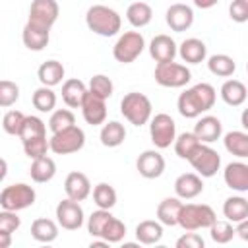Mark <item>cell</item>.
Listing matches in <instances>:
<instances>
[{"instance_id": "6da1fadb", "label": "cell", "mask_w": 248, "mask_h": 248, "mask_svg": "<svg viewBox=\"0 0 248 248\" xmlns=\"http://www.w3.org/2000/svg\"><path fill=\"white\" fill-rule=\"evenodd\" d=\"M215 99H217L215 87L202 81V83L192 85L184 93H180L176 107L184 118H198L202 112H207L209 108H213Z\"/></svg>"}, {"instance_id": "7a4b0ae2", "label": "cell", "mask_w": 248, "mask_h": 248, "mask_svg": "<svg viewBox=\"0 0 248 248\" xmlns=\"http://www.w3.org/2000/svg\"><path fill=\"white\" fill-rule=\"evenodd\" d=\"M85 23L95 35H101V37H114L122 27L120 14L103 4H95L87 10Z\"/></svg>"}, {"instance_id": "3957f363", "label": "cell", "mask_w": 248, "mask_h": 248, "mask_svg": "<svg viewBox=\"0 0 248 248\" xmlns=\"http://www.w3.org/2000/svg\"><path fill=\"white\" fill-rule=\"evenodd\" d=\"M217 219L213 207L207 203H182L178 211L176 225H180L184 231H198V229H209V225Z\"/></svg>"}, {"instance_id": "277c9868", "label": "cell", "mask_w": 248, "mask_h": 248, "mask_svg": "<svg viewBox=\"0 0 248 248\" xmlns=\"http://www.w3.org/2000/svg\"><path fill=\"white\" fill-rule=\"evenodd\" d=\"M151 101L143 95V93H138V91H130L122 97L120 101V112L122 116L134 124V126H143L149 122L151 118Z\"/></svg>"}, {"instance_id": "5b68a950", "label": "cell", "mask_w": 248, "mask_h": 248, "mask_svg": "<svg viewBox=\"0 0 248 248\" xmlns=\"http://www.w3.org/2000/svg\"><path fill=\"white\" fill-rule=\"evenodd\" d=\"M85 145V132L78 128L76 124L70 128H64L60 132H54L48 140V149L56 155H70L79 151Z\"/></svg>"}, {"instance_id": "8992f818", "label": "cell", "mask_w": 248, "mask_h": 248, "mask_svg": "<svg viewBox=\"0 0 248 248\" xmlns=\"http://www.w3.org/2000/svg\"><path fill=\"white\" fill-rule=\"evenodd\" d=\"M35 190L33 186L25 184V182H17V184H10L0 192V205L2 209H10V211H21L27 209L29 205L35 203Z\"/></svg>"}, {"instance_id": "52a82bcc", "label": "cell", "mask_w": 248, "mask_h": 248, "mask_svg": "<svg viewBox=\"0 0 248 248\" xmlns=\"http://www.w3.org/2000/svg\"><path fill=\"white\" fill-rule=\"evenodd\" d=\"M186 161L194 167V170L202 178L215 176L219 167H221V157L213 147H209V143H198L196 149L190 153V157Z\"/></svg>"}, {"instance_id": "ba28073f", "label": "cell", "mask_w": 248, "mask_h": 248, "mask_svg": "<svg viewBox=\"0 0 248 248\" xmlns=\"http://www.w3.org/2000/svg\"><path fill=\"white\" fill-rule=\"evenodd\" d=\"M145 48V39L140 31H126L112 46V56L120 64H132Z\"/></svg>"}, {"instance_id": "9c48e42d", "label": "cell", "mask_w": 248, "mask_h": 248, "mask_svg": "<svg viewBox=\"0 0 248 248\" xmlns=\"http://www.w3.org/2000/svg\"><path fill=\"white\" fill-rule=\"evenodd\" d=\"M153 78L161 87L176 89V87H184L192 79V74L184 64H178L174 60H170V62H159L155 66Z\"/></svg>"}, {"instance_id": "30bf717a", "label": "cell", "mask_w": 248, "mask_h": 248, "mask_svg": "<svg viewBox=\"0 0 248 248\" xmlns=\"http://www.w3.org/2000/svg\"><path fill=\"white\" fill-rule=\"evenodd\" d=\"M149 136H151V141L155 147H159V149L170 147V143L176 138V124L170 118V114H167V112L155 114L149 122Z\"/></svg>"}, {"instance_id": "8fae6325", "label": "cell", "mask_w": 248, "mask_h": 248, "mask_svg": "<svg viewBox=\"0 0 248 248\" xmlns=\"http://www.w3.org/2000/svg\"><path fill=\"white\" fill-rule=\"evenodd\" d=\"M60 8L56 0H33L29 8V19L27 23H33L43 29H50L58 19Z\"/></svg>"}, {"instance_id": "7c38bea8", "label": "cell", "mask_w": 248, "mask_h": 248, "mask_svg": "<svg viewBox=\"0 0 248 248\" xmlns=\"http://www.w3.org/2000/svg\"><path fill=\"white\" fill-rule=\"evenodd\" d=\"M56 221L66 231H78L83 225V209L76 200H62L56 205Z\"/></svg>"}, {"instance_id": "4fadbf2b", "label": "cell", "mask_w": 248, "mask_h": 248, "mask_svg": "<svg viewBox=\"0 0 248 248\" xmlns=\"http://www.w3.org/2000/svg\"><path fill=\"white\" fill-rule=\"evenodd\" d=\"M79 108H81L83 120L87 124H91V126H99V124H103L107 120V103H105V99L93 95L91 91L85 93Z\"/></svg>"}, {"instance_id": "5bb4252c", "label": "cell", "mask_w": 248, "mask_h": 248, "mask_svg": "<svg viewBox=\"0 0 248 248\" xmlns=\"http://www.w3.org/2000/svg\"><path fill=\"white\" fill-rule=\"evenodd\" d=\"M136 169L143 178H159L165 172V157L155 149H147L138 157Z\"/></svg>"}, {"instance_id": "9a60e30c", "label": "cell", "mask_w": 248, "mask_h": 248, "mask_svg": "<svg viewBox=\"0 0 248 248\" xmlns=\"http://www.w3.org/2000/svg\"><path fill=\"white\" fill-rule=\"evenodd\" d=\"M165 21H167V25L172 31L182 33V31L190 29L192 23H194V10L190 6H186V4H180V2L178 4H172V6L167 8Z\"/></svg>"}, {"instance_id": "2e32d148", "label": "cell", "mask_w": 248, "mask_h": 248, "mask_svg": "<svg viewBox=\"0 0 248 248\" xmlns=\"http://www.w3.org/2000/svg\"><path fill=\"white\" fill-rule=\"evenodd\" d=\"M223 178L231 190H236L240 194L248 192V165L246 163H242V161L229 163L223 170Z\"/></svg>"}, {"instance_id": "e0dca14e", "label": "cell", "mask_w": 248, "mask_h": 248, "mask_svg": "<svg viewBox=\"0 0 248 248\" xmlns=\"http://www.w3.org/2000/svg\"><path fill=\"white\" fill-rule=\"evenodd\" d=\"M174 192L180 200H194L203 192V180L196 172H184L174 180Z\"/></svg>"}, {"instance_id": "ac0fdd59", "label": "cell", "mask_w": 248, "mask_h": 248, "mask_svg": "<svg viewBox=\"0 0 248 248\" xmlns=\"http://www.w3.org/2000/svg\"><path fill=\"white\" fill-rule=\"evenodd\" d=\"M221 134H223V124L217 116H211V114L202 116L194 126V136L202 143H213L221 138Z\"/></svg>"}, {"instance_id": "d6986e66", "label": "cell", "mask_w": 248, "mask_h": 248, "mask_svg": "<svg viewBox=\"0 0 248 248\" xmlns=\"http://www.w3.org/2000/svg\"><path fill=\"white\" fill-rule=\"evenodd\" d=\"M64 192L70 200H76V202H83L89 194H91V182L89 178L83 174V172H70L64 180Z\"/></svg>"}, {"instance_id": "ffe728a7", "label": "cell", "mask_w": 248, "mask_h": 248, "mask_svg": "<svg viewBox=\"0 0 248 248\" xmlns=\"http://www.w3.org/2000/svg\"><path fill=\"white\" fill-rule=\"evenodd\" d=\"M149 54L157 64L170 62L176 56V43L169 35H155L149 43Z\"/></svg>"}, {"instance_id": "44dd1931", "label": "cell", "mask_w": 248, "mask_h": 248, "mask_svg": "<svg viewBox=\"0 0 248 248\" xmlns=\"http://www.w3.org/2000/svg\"><path fill=\"white\" fill-rule=\"evenodd\" d=\"M176 52L180 54V58L186 64H200L207 56V46H205L203 41H200L196 37H190V39H184L180 43V46L176 48Z\"/></svg>"}, {"instance_id": "7402d4cb", "label": "cell", "mask_w": 248, "mask_h": 248, "mask_svg": "<svg viewBox=\"0 0 248 248\" xmlns=\"http://www.w3.org/2000/svg\"><path fill=\"white\" fill-rule=\"evenodd\" d=\"M48 39H50V29H43V27H37L33 23H25L23 33H21V41L29 50H35V52L43 50L48 45Z\"/></svg>"}, {"instance_id": "603a6c76", "label": "cell", "mask_w": 248, "mask_h": 248, "mask_svg": "<svg viewBox=\"0 0 248 248\" xmlns=\"http://www.w3.org/2000/svg\"><path fill=\"white\" fill-rule=\"evenodd\" d=\"M85 93H87V87H85V83H83L81 79H78V78H70V79H66L64 85H62V101H64L70 108H78V107L81 105Z\"/></svg>"}, {"instance_id": "cb8c5ba5", "label": "cell", "mask_w": 248, "mask_h": 248, "mask_svg": "<svg viewBox=\"0 0 248 248\" xmlns=\"http://www.w3.org/2000/svg\"><path fill=\"white\" fill-rule=\"evenodd\" d=\"M37 78L41 81V85H46V87H54L58 83H62V78H64V66L58 62V60H46L39 66L37 70Z\"/></svg>"}, {"instance_id": "d4e9b609", "label": "cell", "mask_w": 248, "mask_h": 248, "mask_svg": "<svg viewBox=\"0 0 248 248\" xmlns=\"http://www.w3.org/2000/svg\"><path fill=\"white\" fill-rule=\"evenodd\" d=\"M101 143L105 147H118L124 143L126 140V128L124 124H120L118 120H110V122H103V128H101Z\"/></svg>"}, {"instance_id": "484cf974", "label": "cell", "mask_w": 248, "mask_h": 248, "mask_svg": "<svg viewBox=\"0 0 248 248\" xmlns=\"http://www.w3.org/2000/svg\"><path fill=\"white\" fill-rule=\"evenodd\" d=\"M221 99L229 107H240L246 101V85L240 79H227L221 85Z\"/></svg>"}, {"instance_id": "4316f807", "label": "cell", "mask_w": 248, "mask_h": 248, "mask_svg": "<svg viewBox=\"0 0 248 248\" xmlns=\"http://www.w3.org/2000/svg\"><path fill=\"white\" fill-rule=\"evenodd\" d=\"M54 174H56V163H54L50 157L43 155V157H39V159H33L31 169H29V176H31L35 182H39V184L48 182V180L54 178Z\"/></svg>"}, {"instance_id": "83f0119b", "label": "cell", "mask_w": 248, "mask_h": 248, "mask_svg": "<svg viewBox=\"0 0 248 248\" xmlns=\"http://www.w3.org/2000/svg\"><path fill=\"white\" fill-rule=\"evenodd\" d=\"M223 215L229 223H238L242 219H248V200L242 196H231L223 203Z\"/></svg>"}, {"instance_id": "f1b7e54d", "label": "cell", "mask_w": 248, "mask_h": 248, "mask_svg": "<svg viewBox=\"0 0 248 248\" xmlns=\"http://www.w3.org/2000/svg\"><path fill=\"white\" fill-rule=\"evenodd\" d=\"M136 238L140 244H145V246L157 244L163 238V225L159 221L145 219L136 227Z\"/></svg>"}, {"instance_id": "f546056e", "label": "cell", "mask_w": 248, "mask_h": 248, "mask_svg": "<svg viewBox=\"0 0 248 248\" xmlns=\"http://www.w3.org/2000/svg\"><path fill=\"white\" fill-rule=\"evenodd\" d=\"M223 143H225V149L231 155H234L238 159H246L248 157V134L246 132L232 130V132L225 134Z\"/></svg>"}, {"instance_id": "4dcf8cb0", "label": "cell", "mask_w": 248, "mask_h": 248, "mask_svg": "<svg viewBox=\"0 0 248 248\" xmlns=\"http://www.w3.org/2000/svg\"><path fill=\"white\" fill-rule=\"evenodd\" d=\"M180 198H165L159 205H157V221L161 225L167 227H174L176 219H178V211H180Z\"/></svg>"}, {"instance_id": "1f68e13d", "label": "cell", "mask_w": 248, "mask_h": 248, "mask_svg": "<svg viewBox=\"0 0 248 248\" xmlns=\"http://www.w3.org/2000/svg\"><path fill=\"white\" fill-rule=\"evenodd\" d=\"M31 236L37 242H52L58 236V225L52 219H35L31 225Z\"/></svg>"}, {"instance_id": "d6a6232c", "label": "cell", "mask_w": 248, "mask_h": 248, "mask_svg": "<svg viewBox=\"0 0 248 248\" xmlns=\"http://www.w3.org/2000/svg\"><path fill=\"white\" fill-rule=\"evenodd\" d=\"M151 17H153V10L145 2H134L126 10V19L130 21L132 27H138V29L145 27L151 21Z\"/></svg>"}, {"instance_id": "836d02e7", "label": "cell", "mask_w": 248, "mask_h": 248, "mask_svg": "<svg viewBox=\"0 0 248 248\" xmlns=\"http://www.w3.org/2000/svg\"><path fill=\"white\" fill-rule=\"evenodd\" d=\"M207 68L213 76H219V78H229L234 74L236 70V64L234 60L229 56V54H213L207 58Z\"/></svg>"}, {"instance_id": "e575fe53", "label": "cell", "mask_w": 248, "mask_h": 248, "mask_svg": "<svg viewBox=\"0 0 248 248\" xmlns=\"http://www.w3.org/2000/svg\"><path fill=\"white\" fill-rule=\"evenodd\" d=\"M93 202L99 209H112L116 205V190L107 182H99L93 188Z\"/></svg>"}, {"instance_id": "d590c367", "label": "cell", "mask_w": 248, "mask_h": 248, "mask_svg": "<svg viewBox=\"0 0 248 248\" xmlns=\"http://www.w3.org/2000/svg\"><path fill=\"white\" fill-rule=\"evenodd\" d=\"M33 107L39 110V112H50L54 107H56V93L52 91V87H46V85H41L39 89L33 91Z\"/></svg>"}, {"instance_id": "8d00e7d4", "label": "cell", "mask_w": 248, "mask_h": 248, "mask_svg": "<svg viewBox=\"0 0 248 248\" xmlns=\"http://www.w3.org/2000/svg\"><path fill=\"white\" fill-rule=\"evenodd\" d=\"M41 136H46V126H45V122H43L39 116H25V120H23V124H21V130H19L21 141L33 140V138H41Z\"/></svg>"}, {"instance_id": "74e56055", "label": "cell", "mask_w": 248, "mask_h": 248, "mask_svg": "<svg viewBox=\"0 0 248 248\" xmlns=\"http://www.w3.org/2000/svg\"><path fill=\"white\" fill-rule=\"evenodd\" d=\"M110 219H112L110 209H97V211H93L89 215V219H87V231H89V234L93 238H101L103 229L107 227V223Z\"/></svg>"}, {"instance_id": "f35d334b", "label": "cell", "mask_w": 248, "mask_h": 248, "mask_svg": "<svg viewBox=\"0 0 248 248\" xmlns=\"http://www.w3.org/2000/svg\"><path fill=\"white\" fill-rule=\"evenodd\" d=\"M209 236H211V240L217 242V244H227V242H231L232 236H234V227H232L229 221H217V219H215V221L209 225Z\"/></svg>"}, {"instance_id": "ab89813d", "label": "cell", "mask_w": 248, "mask_h": 248, "mask_svg": "<svg viewBox=\"0 0 248 248\" xmlns=\"http://www.w3.org/2000/svg\"><path fill=\"white\" fill-rule=\"evenodd\" d=\"M87 91H91L93 95H97V97H101V99L107 101V99L112 95L114 85H112V81H110L108 76L97 74V76H93V78L89 79V89H87Z\"/></svg>"}, {"instance_id": "60d3db41", "label": "cell", "mask_w": 248, "mask_h": 248, "mask_svg": "<svg viewBox=\"0 0 248 248\" xmlns=\"http://www.w3.org/2000/svg\"><path fill=\"white\" fill-rule=\"evenodd\" d=\"M172 143H174V151H176V155H178L180 159H188L190 153L196 149V145L202 143V141L194 136V132H184V134H180L178 138H174Z\"/></svg>"}, {"instance_id": "b9f144b4", "label": "cell", "mask_w": 248, "mask_h": 248, "mask_svg": "<svg viewBox=\"0 0 248 248\" xmlns=\"http://www.w3.org/2000/svg\"><path fill=\"white\" fill-rule=\"evenodd\" d=\"M74 124H76V116H74V112L68 110V108H58V110H54L52 116H50V120H48V128H50L52 134H54V132H60V130H64V128H70V126H74Z\"/></svg>"}, {"instance_id": "7bdbcfd3", "label": "cell", "mask_w": 248, "mask_h": 248, "mask_svg": "<svg viewBox=\"0 0 248 248\" xmlns=\"http://www.w3.org/2000/svg\"><path fill=\"white\" fill-rule=\"evenodd\" d=\"M124 236H126V225H124L120 219H116V217L112 215V219H110V221L107 223V227L103 229L101 238L107 240L108 244H116V242H120Z\"/></svg>"}, {"instance_id": "ee69618b", "label": "cell", "mask_w": 248, "mask_h": 248, "mask_svg": "<svg viewBox=\"0 0 248 248\" xmlns=\"http://www.w3.org/2000/svg\"><path fill=\"white\" fill-rule=\"evenodd\" d=\"M19 99V87L17 83L10 81V79H0V107L8 108L12 105H16V101Z\"/></svg>"}, {"instance_id": "f6af8a7d", "label": "cell", "mask_w": 248, "mask_h": 248, "mask_svg": "<svg viewBox=\"0 0 248 248\" xmlns=\"http://www.w3.org/2000/svg\"><path fill=\"white\" fill-rule=\"evenodd\" d=\"M23 151H25V155L29 159H39V157L46 155V151H48V140H46V136L25 140L23 141Z\"/></svg>"}, {"instance_id": "bcb514c9", "label": "cell", "mask_w": 248, "mask_h": 248, "mask_svg": "<svg viewBox=\"0 0 248 248\" xmlns=\"http://www.w3.org/2000/svg\"><path fill=\"white\" fill-rule=\"evenodd\" d=\"M25 120V114L19 112V110H8L2 118V128L6 134L10 136H19V130H21V124Z\"/></svg>"}, {"instance_id": "7dc6e473", "label": "cell", "mask_w": 248, "mask_h": 248, "mask_svg": "<svg viewBox=\"0 0 248 248\" xmlns=\"http://www.w3.org/2000/svg\"><path fill=\"white\" fill-rule=\"evenodd\" d=\"M21 225V219L17 217V211H10V209H4L0 211V231L2 232H10L14 234Z\"/></svg>"}, {"instance_id": "c3c4849f", "label": "cell", "mask_w": 248, "mask_h": 248, "mask_svg": "<svg viewBox=\"0 0 248 248\" xmlns=\"http://www.w3.org/2000/svg\"><path fill=\"white\" fill-rule=\"evenodd\" d=\"M229 16L236 23L248 21V0H232L229 6Z\"/></svg>"}, {"instance_id": "681fc988", "label": "cell", "mask_w": 248, "mask_h": 248, "mask_svg": "<svg viewBox=\"0 0 248 248\" xmlns=\"http://www.w3.org/2000/svg\"><path fill=\"white\" fill-rule=\"evenodd\" d=\"M203 238L194 231H188L176 240V248H203Z\"/></svg>"}, {"instance_id": "f907efd6", "label": "cell", "mask_w": 248, "mask_h": 248, "mask_svg": "<svg viewBox=\"0 0 248 248\" xmlns=\"http://www.w3.org/2000/svg\"><path fill=\"white\" fill-rule=\"evenodd\" d=\"M234 234H238L242 240H248V219H242L238 223H234Z\"/></svg>"}, {"instance_id": "816d5d0a", "label": "cell", "mask_w": 248, "mask_h": 248, "mask_svg": "<svg viewBox=\"0 0 248 248\" xmlns=\"http://www.w3.org/2000/svg\"><path fill=\"white\" fill-rule=\"evenodd\" d=\"M217 2H219V0H194V6H196V8H202V10H209V8H213Z\"/></svg>"}, {"instance_id": "f5cc1de1", "label": "cell", "mask_w": 248, "mask_h": 248, "mask_svg": "<svg viewBox=\"0 0 248 248\" xmlns=\"http://www.w3.org/2000/svg\"><path fill=\"white\" fill-rule=\"evenodd\" d=\"M12 246V234L0 231V248H10Z\"/></svg>"}, {"instance_id": "db71d44e", "label": "cell", "mask_w": 248, "mask_h": 248, "mask_svg": "<svg viewBox=\"0 0 248 248\" xmlns=\"http://www.w3.org/2000/svg\"><path fill=\"white\" fill-rule=\"evenodd\" d=\"M6 174H8V163H6V159L0 157V182L6 178Z\"/></svg>"}, {"instance_id": "11a10c76", "label": "cell", "mask_w": 248, "mask_h": 248, "mask_svg": "<svg viewBox=\"0 0 248 248\" xmlns=\"http://www.w3.org/2000/svg\"><path fill=\"white\" fill-rule=\"evenodd\" d=\"M101 246H108V242H107V240H103V238H101V240H93V242H91V248H101Z\"/></svg>"}]
</instances>
